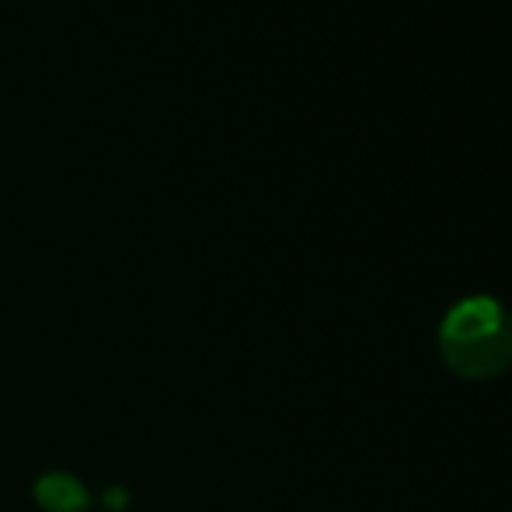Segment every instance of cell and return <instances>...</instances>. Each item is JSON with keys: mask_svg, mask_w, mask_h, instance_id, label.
<instances>
[{"mask_svg": "<svg viewBox=\"0 0 512 512\" xmlns=\"http://www.w3.org/2000/svg\"><path fill=\"white\" fill-rule=\"evenodd\" d=\"M443 349L460 373H495L512 356V321L495 300H464L446 317Z\"/></svg>", "mask_w": 512, "mask_h": 512, "instance_id": "6da1fadb", "label": "cell"}, {"mask_svg": "<svg viewBox=\"0 0 512 512\" xmlns=\"http://www.w3.org/2000/svg\"><path fill=\"white\" fill-rule=\"evenodd\" d=\"M39 502L53 512H77L84 506V492L70 478H46L39 485Z\"/></svg>", "mask_w": 512, "mask_h": 512, "instance_id": "7a4b0ae2", "label": "cell"}]
</instances>
